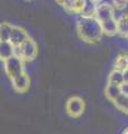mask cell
Returning <instances> with one entry per match:
<instances>
[{
    "instance_id": "14",
    "label": "cell",
    "mask_w": 128,
    "mask_h": 134,
    "mask_svg": "<svg viewBox=\"0 0 128 134\" xmlns=\"http://www.w3.org/2000/svg\"><path fill=\"white\" fill-rule=\"evenodd\" d=\"M118 23V35L128 38V14H123L117 19Z\"/></svg>"
},
{
    "instance_id": "7",
    "label": "cell",
    "mask_w": 128,
    "mask_h": 134,
    "mask_svg": "<svg viewBox=\"0 0 128 134\" xmlns=\"http://www.w3.org/2000/svg\"><path fill=\"white\" fill-rule=\"evenodd\" d=\"M28 38H29V35H28V32L25 30L23 28H20L18 26L12 27V31H11V36H10L9 41L16 48H18L20 45H22Z\"/></svg>"
},
{
    "instance_id": "19",
    "label": "cell",
    "mask_w": 128,
    "mask_h": 134,
    "mask_svg": "<svg viewBox=\"0 0 128 134\" xmlns=\"http://www.w3.org/2000/svg\"><path fill=\"white\" fill-rule=\"evenodd\" d=\"M121 92H123L124 94H127L128 95V83L127 82H125L121 85Z\"/></svg>"
},
{
    "instance_id": "18",
    "label": "cell",
    "mask_w": 128,
    "mask_h": 134,
    "mask_svg": "<svg viewBox=\"0 0 128 134\" xmlns=\"http://www.w3.org/2000/svg\"><path fill=\"white\" fill-rule=\"evenodd\" d=\"M56 2L58 3L59 6H61L65 9L66 7L68 6V3H69V0H56Z\"/></svg>"
},
{
    "instance_id": "1",
    "label": "cell",
    "mask_w": 128,
    "mask_h": 134,
    "mask_svg": "<svg viewBox=\"0 0 128 134\" xmlns=\"http://www.w3.org/2000/svg\"><path fill=\"white\" fill-rule=\"evenodd\" d=\"M77 32L81 40L88 44H96L100 41L102 28L95 16H81L77 21Z\"/></svg>"
},
{
    "instance_id": "16",
    "label": "cell",
    "mask_w": 128,
    "mask_h": 134,
    "mask_svg": "<svg viewBox=\"0 0 128 134\" xmlns=\"http://www.w3.org/2000/svg\"><path fill=\"white\" fill-rule=\"evenodd\" d=\"M12 25L8 23H2L0 26V40L1 41H9L11 31H12Z\"/></svg>"
},
{
    "instance_id": "17",
    "label": "cell",
    "mask_w": 128,
    "mask_h": 134,
    "mask_svg": "<svg viewBox=\"0 0 128 134\" xmlns=\"http://www.w3.org/2000/svg\"><path fill=\"white\" fill-rule=\"evenodd\" d=\"M111 5L118 10H123L128 6V0H111Z\"/></svg>"
},
{
    "instance_id": "9",
    "label": "cell",
    "mask_w": 128,
    "mask_h": 134,
    "mask_svg": "<svg viewBox=\"0 0 128 134\" xmlns=\"http://www.w3.org/2000/svg\"><path fill=\"white\" fill-rule=\"evenodd\" d=\"M101 28H102V32L106 36H115L116 34H118V23L117 19L115 18H110L106 21L100 23Z\"/></svg>"
},
{
    "instance_id": "11",
    "label": "cell",
    "mask_w": 128,
    "mask_h": 134,
    "mask_svg": "<svg viewBox=\"0 0 128 134\" xmlns=\"http://www.w3.org/2000/svg\"><path fill=\"white\" fill-rule=\"evenodd\" d=\"M123 94L121 92V86H117V85H111V84L107 83V86L105 87V95L110 102H115L119 96Z\"/></svg>"
},
{
    "instance_id": "20",
    "label": "cell",
    "mask_w": 128,
    "mask_h": 134,
    "mask_svg": "<svg viewBox=\"0 0 128 134\" xmlns=\"http://www.w3.org/2000/svg\"><path fill=\"white\" fill-rule=\"evenodd\" d=\"M124 76H125V82L128 83V67L125 70H124Z\"/></svg>"
},
{
    "instance_id": "6",
    "label": "cell",
    "mask_w": 128,
    "mask_h": 134,
    "mask_svg": "<svg viewBox=\"0 0 128 134\" xmlns=\"http://www.w3.org/2000/svg\"><path fill=\"white\" fill-rule=\"evenodd\" d=\"M11 81V85H12V88H14L17 93H26V92L29 90V86H30V77L26 72L23 74L19 75V76L15 77L10 79Z\"/></svg>"
},
{
    "instance_id": "12",
    "label": "cell",
    "mask_w": 128,
    "mask_h": 134,
    "mask_svg": "<svg viewBox=\"0 0 128 134\" xmlns=\"http://www.w3.org/2000/svg\"><path fill=\"white\" fill-rule=\"evenodd\" d=\"M125 83V76H124V72L118 69H113L108 75V84L111 85H117L121 86Z\"/></svg>"
},
{
    "instance_id": "2",
    "label": "cell",
    "mask_w": 128,
    "mask_h": 134,
    "mask_svg": "<svg viewBox=\"0 0 128 134\" xmlns=\"http://www.w3.org/2000/svg\"><path fill=\"white\" fill-rule=\"evenodd\" d=\"M23 59L19 55H14L7 60L3 62V68L7 74V76L10 79L15 78L25 73V64Z\"/></svg>"
},
{
    "instance_id": "23",
    "label": "cell",
    "mask_w": 128,
    "mask_h": 134,
    "mask_svg": "<svg viewBox=\"0 0 128 134\" xmlns=\"http://www.w3.org/2000/svg\"><path fill=\"white\" fill-rule=\"evenodd\" d=\"M27 1H29V0H27Z\"/></svg>"
},
{
    "instance_id": "5",
    "label": "cell",
    "mask_w": 128,
    "mask_h": 134,
    "mask_svg": "<svg viewBox=\"0 0 128 134\" xmlns=\"http://www.w3.org/2000/svg\"><path fill=\"white\" fill-rule=\"evenodd\" d=\"M95 17L98 19L99 23L106 21L110 18L115 17V8L111 3L108 2H99L96 6L95 10Z\"/></svg>"
},
{
    "instance_id": "4",
    "label": "cell",
    "mask_w": 128,
    "mask_h": 134,
    "mask_svg": "<svg viewBox=\"0 0 128 134\" xmlns=\"http://www.w3.org/2000/svg\"><path fill=\"white\" fill-rule=\"evenodd\" d=\"M85 102L79 96H71L66 103V112L70 117L77 119L80 117L85 112Z\"/></svg>"
},
{
    "instance_id": "10",
    "label": "cell",
    "mask_w": 128,
    "mask_h": 134,
    "mask_svg": "<svg viewBox=\"0 0 128 134\" xmlns=\"http://www.w3.org/2000/svg\"><path fill=\"white\" fill-rule=\"evenodd\" d=\"M16 55V47L10 41H0V58L1 60H7L8 58Z\"/></svg>"
},
{
    "instance_id": "15",
    "label": "cell",
    "mask_w": 128,
    "mask_h": 134,
    "mask_svg": "<svg viewBox=\"0 0 128 134\" xmlns=\"http://www.w3.org/2000/svg\"><path fill=\"white\" fill-rule=\"evenodd\" d=\"M114 104L120 112L125 113V114H128V95L127 94L123 93L116 100H115Z\"/></svg>"
},
{
    "instance_id": "3",
    "label": "cell",
    "mask_w": 128,
    "mask_h": 134,
    "mask_svg": "<svg viewBox=\"0 0 128 134\" xmlns=\"http://www.w3.org/2000/svg\"><path fill=\"white\" fill-rule=\"evenodd\" d=\"M16 54L21 57L23 62L34 60L37 57V54H38V47H37L36 41L29 37L22 45L16 48Z\"/></svg>"
},
{
    "instance_id": "8",
    "label": "cell",
    "mask_w": 128,
    "mask_h": 134,
    "mask_svg": "<svg viewBox=\"0 0 128 134\" xmlns=\"http://www.w3.org/2000/svg\"><path fill=\"white\" fill-rule=\"evenodd\" d=\"M87 0H69L68 6L65 8V10L68 14L75 15H82L87 8Z\"/></svg>"
},
{
    "instance_id": "22",
    "label": "cell",
    "mask_w": 128,
    "mask_h": 134,
    "mask_svg": "<svg viewBox=\"0 0 128 134\" xmlns=\"http://www.w3.org/2000/svg\"><path fill=\"white\" fill-rule=\"evenodd\" d=\"M123 134H128V127H127V129H125V130H124Z\"/></svg>"
},
{
    "instance_id": "21",
    "label": "cell",
    "mask_w": 128,
    "mask_h": 134,
    "mask_svg": "<svg viewBox=\"0 0 128 134\" xmlns=\"http://www.w3.org/2000/svg\"><path fill=\"white\" fill-rule=\"evenodd\" d=\"M89 1H92V2H94V3H96V5H97V3H99L101 0H89Z\"/></svg>"
},
{
    "instance_id": "13",
    "label": "cell",
    "mask_w": 128,
    "mask_h": 134,
    "mask_svg": "<svg viewBox=\"0 0 128 134\" xmlns=\"http://www.w3.org/2000/svg\"><path fill=\"white\" fill-rule=\"evenodd\" d=\"M128 67V53H119L117 54L114 62V68L124 72Z\"/></svg>"
}]
</instances>
